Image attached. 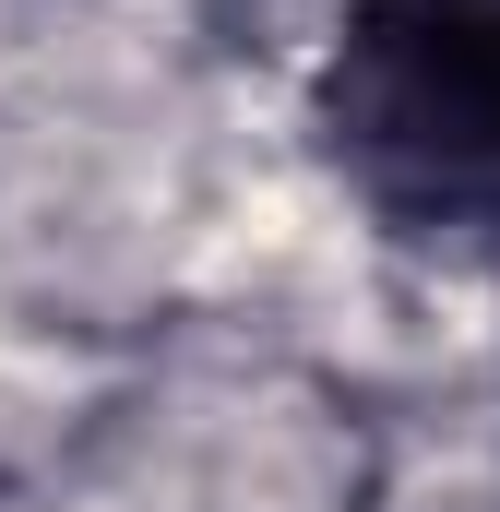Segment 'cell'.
Segmentation results:
<instances>
[{"mask_svg":"<svg viewBox=\"0 0 500 512\" xmlns=\"http://www.w3.org/2000/svg\"><path fill=\"white\" fill-rule=\"evenodd\" d=\"M310 131L370 227L500 251V0H346Z\"/></svg>","mask_w":500,"mask_h":512,"instance_id":"cell-1","label":"cell"}]
</instances>
